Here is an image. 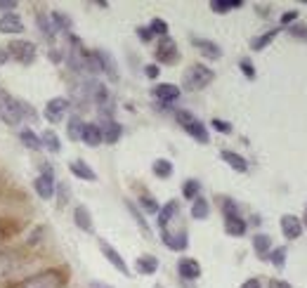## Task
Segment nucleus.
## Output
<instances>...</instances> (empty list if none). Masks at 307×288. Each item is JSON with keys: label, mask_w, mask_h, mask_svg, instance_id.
I'll list each match as a JSON object with an SVG mask.
<instances>
[{"label": "nucleus", "mask_w": 307, "mask_h": 288, "mask_svg": "<svg viewBox=\"0 0 307 288\" xmlns=\"http://www.w3.org/2000/svg\"><path fill=\"white\" fill-rule=\"evenodd\" d=\"M213 78H215L213 69H208L203 64H194L184 73V88L187 90H203L208 83H213Z\"/></svg>", "instance_id": "1"}, {"label": "nucleus", "mask_w": 307, "mask_h": 288, "mask_svg": "<svg viewBox=\"0 0 307 288\" xmlns=\"http://www.w3.org/2000/svg\"><path fill=\"white\" fill-rule=\"evenodd\" d=\"M175 116H177V121H180V126L184 128V130H187V133H189L196 142L208 144V130H206V126L201 123L199 118H194L189 111H177Z\"/></svg>", "instance_id": "2"}, {"label": "nucleus", "mask_w": 307, "mask_h": 288, "mask_svg": "<svg viewBox=\"0 0 307 288\" xmlns=\"http://www.w3.org/2000/svg\"><path fill=\"white\" fill-rule=\"evenodd\" d=\"M5 50H7V57L17 59L19 64H31L36 59V45L28 40H12Z\"/></svg>", "instance_id": "3"}, {"label": "nucleus", "mask_w": 307, "mask_h": 288, "mask_svg": "<svg viewBox=\"0 0 307 288\" xmlns=\"http://www.w3.org/2000/svg\"><path fill=\"white\" fill-rule=\"evenodd\" d=\"M0 121H5L7 126H17L21 116H19V107H17V99L9 97L7 92L0 88Z\"/></svg>", "instance_id": "4"}, {"label": "nucleus", "mask_w": 307, "mask_h": 288, "mask_svg": "<svg viewBox=\"0 0 307 288\" xmlns=\"http://www.w3.org/2000/svg\"><path fill=\"white\" fill-rule=\"evenodd\" d=\"M64 284V277L62 272H43V274H38V277H33V279H28L26 284H24V288H62Z\"/></svg>", "instance_id": "5"}, {"label": "nucleus", "mask_w": 307, "mask_h": 288, "mask_svg": "<svg viewBox=\"0 0 307 288\" xmlns=\"http://www.w3.org/2000/svg\"><path fill=\"white\" fill-rule=\"evenodd\" d=\"M66 109H69V99L66 97H54L50 99L45 104V118L50 121V123H59L64 118V114H66Z\"/></svg>", "instance_id": "6"}, {"label": "nucleus", "mask_w": 307, "mask_h": 288, "mask_svg": "<svg viewBox=\"0 0 307 288\" xmlns=\"http://www.w3.org/2000/svg\"><path fill=\"white\" fill-rule=\"evenodd\" d=\"M156 59L163 64H175L177 62V45H175V40L172 38H163L158 47H156Z\"/></svg>", "instance_id": "7"}, {"label": "nucleus", "mask_w": 307, "mask_h": 288, "mask_svg": "<svg viewBox=\"0 0 307 288\" xmlns=\"http://www.w3.org/2000/svg\"><path fill=\"white\" fill-rule=\"evenodd\" d=\"M24 31V21L17 12H5L0 17V33H21Z\"/></svg>", "instance_id": "8"}, {"label": "nucleus", "mask_w": 307, "mask_h": 288, "mask_svg": "<svg viewBox=\"0 0 307 288\" xmlns=\"http://www.w3.org/2000/svg\"><path fill=\"white\" fill-rule=\"evenodd\" d=\"M281 232H284L286 239H298L300 232H303V222H300V217L284 215L281 217Z\"/></svg>", "instance_id": "9"}, {"label": "nucleus", "mask_w": 307, "mask_h": 288, "mask_svg": "<svg viewBox=\"0 0 307 288\" xmlns=\"http://www.w3.org/2000/svg\"><path fill=\"white\" fill-rule=\"evenodd\" d=\"M102 253H104V258H107V260L111 262V265H114V267H116V270L121 272V274H126V277H130V270H128L126 260H123V258L118 255V251H116V248H111L109 243H104V241H102Z\"/></svg>", "instance_id": "10"}, {"label": "nucleus", "mask_w": 307, "mask_h": 288, "mask_svg": "<svg viewBox=\"0 0 307 288\" xmlns=\"http://www.w3.org/2000/svg\"><path fill=\"white\" fill-rule=\"evenodd\" d=\"M177 272H180L182 279H199L201 277V265L191 258H182L177 262Z\"/></svg>", "instance_id": "11"}, {"label": "nucleus", "mask_w": 307, "mask_h": 288, "mask_svg": "<svg viewBox=\"0 0 307 288\" xmlns=\"http://www.w3.org/2000/svg\"><path fill=\"white\" fill-rule=\"evenodd\" d=\"M95 59H97V64H100L102 71L109 73V78H111V81H118L116 62H114V57H111V54L104 52V50H97V52H95Z\"/></svg>", "instance_id": "12"}, {"label": "nucleus", "mask_w": 307, "mask_h": 288, "mask_svg": "<svg viewBox=\"0 0 307 288\" xmlns=\"http://www.w3.org/2000/svg\"><path fill=\"white\" fill-rule=\"evenodd\" d=\"M33 187H36V191H38V196L40 198H52V194H54V180H52V175L47 172V175H38L36 177V182H33Z\"/></svg>", "instance_id": "13"}, {"label": "nucleus", "mask_w": 307, "mask_h": 288, "mask_svg": "<svg viewBox=\"0 0 307 288\" xmlns=\"http://www.w3.org/2000/svg\"><path fill=\"white\" fill-rule=\"evenodd\" d=\"M194 45L199 47L201 54H206L208 59H220L222 57V50L217 47V43L213 40H206V38H194Z\"/></svg>", "instance_id": "14"}, {"label": "nucleus", "mask_w": 307, "mask_h": 288, "mask_svg": "<svg viewBox=\"0 0 307 288\" xmlns=\"http://www.w3.org/2000/svg\"><path fill=\"white\" fill-rule=\"evenodd\" d=\"M100 130H102V140L107 144H116L121 140V135H123V128L118 126L116 121H111V118H109L107 123H104V128H100Z\"/></svg>", "instance_id": "15"}, {"label": "nucleus", "mask_w": 307, "mask_h": 288, "mask_svg": "<svg viewBox=\"0 0 307 288\" xmlns=\"http://www.w3.org/2000/svg\"><path fill=\"white\" fill-rule=\"evenodd\" d=\"M154 95L161 99V102H175V99L180 97V88L172 85V83H161V85L154 88Z\"/></svg>", "instance_id": "16"}, {"label": "nucleus", "mask_w": 307, "mask_h": 288, "mask_svg": "<svg viewBox=\"0 0 307 288\" xmlns=\"http://www.w3.org/2000/svg\"><path fill=\"white\" fill-rule=\"evenodd\" d=\"M19 267V258H17V253H0V279L2 277H7V274H12V272Z\"/></svg>", "instance_id": "17"}, {"label": "nucleus", "mask_w": 307, "mask_h": 288, "mask_svg": "<svg viewBox=\"0 0 307 288\" xmlns=\"http://www.w3.org/2000/svg\"><path fill=\"white\" fill-rule=\"evenodd\" d=\"M81 140L88 146H100L104 140H102V130L97 126H92V123H85L83 126V133H81Z\"/></svg>", "instance_id": "18"}, {"label": "nucleus", "mask_w": 307, "mask_h": 288, "mask_svg": "<svg viewBox=\"0 0 307 288\" xmlns=\"http://www.w3.org/2000/svg\"><path fill=\"white\" fill-rule=\"evenodd\" d=\"M69 168H71V172L76 175V177H81V180H88V182H95V180H97L95 170H92V168L85 161H71V163H69Z\"/></svg>", "instance_id": "19"}, {"label": "nucleus", "mask_w": 307, "mask_h": 288, "mask_svg": "<svg viewBox=\"0 0 307 288\" xmlns=\"http://www.w3.org/2000/svg\"><path fill=\"white\" fill-rule=\"evenodd\" d=\"M163 243L168 246V248H172V251H184L187 248V234L184 232H180V234H170V232H163Z\"/></svg>", "instance_id": "20"}, {"label": "nucleus", "mask_w": 307, "mask_h": 288, "mask_svg": "<svg viewBox=\"0 0 307 288\" xmlns=\"http://www.w3.org/2000/svg\"><path fill=\"white\" fill-rule=\"evenodd\" d=\"M220 156H222V161H225L229 168H234L236 172H246V170H248V163L244 161V156H239V153H234V151H222Z\"/></svg>", "instance_id": "21"}, {"label": "nucleus", "mask_w": 307, "mask_h": 288, "mask_svg": "<svg viewBox=\"0 0 307 288\" xmlns=\"http://www.w3.org/2000/svg\"><path fill=\"white\" fill-rule=\"evenodd\" d=\"M135 270L140 272V274H154V272L158 270V260H156L154 255H142V258H137Z\"/></svg>", "instance_id": "22"}, {"label": "nucleus", "mask_w": 307, "mask_h": 288, "mask_svg": "<svg viewBox=\"0 0 307 288\" xmlns=\"http://www.w3.org/2000/svg\"><path fill=\"white\" fill-rule=\"evenodd\" d=\"M175 213H177V201H168L163 208H158V227H161V229H165Z\"/></svg>", "instance_id": "23"}, {"label": "nucleus", "mask_w": 307, "mask_h": 288, "mask_svg": "<svg viewBox=\"0 0 307 288\" xmlns=\"http://www.w3.org/2000/svg\"><path fill=\"white\" fill-rule=\"evenodd\" d=\"M225 232L229 236H244L246 232L244 217H225Z\"/></svg>", "instance_id": "24"}, {"label": "nucleus", "mask_w": 307, "mask_h": 288, "mask_svg": "<svg viewBox=\"0 0 307 288\" xmlns=\"http://www.w3.org/2000/svg\"><path fill=\"white\" fill-rule=\"evenodd\" d=\"M73 217H76V225L81 227L83 232H92V220H90V213L85 206H78L73 210Z\"/></svg>", "instance_id": "25"}, {"label": "nucleus", "mask_w": 307, "mask_h": 288, "mask_svg": "<svg viewBox=\"0 0 307 288\" xmlns=\"http://www.w3.org/2000/svg\"><path fill=\"white\" fill-rule=\"evenodd\" d=\"M253 248L260 258H267V253H270V248H272V239L267 234H255L253 236Z\"/></svg>", "instance_id": "26"}, {"label": "nucleus", "mask_w": 307, "mask_h": 288, "mask_svg": "<svg viewBox=\"0 0 307 288\" xmlns=\"http://www.w3.org/2000/svg\"><path fill=\"white\" fill-rule=\"evenodd\" d=\"M277 33H279V28H270L267 33H262V36L253 38V40H251V47H253V50H265V47H267L272 40L277 38Z\"/></svg>", "instance_id": "27"}, {"label": "nucleus", "mask_w": 307, "mask_h": 288, "mask_svg": "<svg viewBox=\"0 0 307 288\" xmlns=\"http://www.w3.org/2000/svg\"><path fill=\"white\" fill-rule=\"evenodd\" d=\"M40 144L45 146L47 151H52V153H57L59 149H62V144H59V137L54 135L52 130H45V133L40 135Z\"/></svg>", "instance_id": "28"}, {"label": "nucleus", "mask_w": 307, "mask_h": 288, "mask_svg": "<svg viewBox=\"0 0 307 288\" xmlns=\"http://www.w3.org/2000/svg\"><path fill=\"white\" fill-rule=\"evenodd\" d=\"M152 170L156 177H161V180H165V177H170L172 175V163L165 161V158H158V161H154Z\"/></svg>", "instance_id": "29"}, {"label": "nucleus", "mask_w": 307, "mask_h": 288, "mask_svg": "<svg viewBox=\"0 0 307 288\" xmlns=\"http://www.w3.org/2000/svg\"><path fill=\"white\" fill-rule=\"evenodd\" d=\"M208 213H210V206H208L206 198H194V206H191V217H196V220H206Z\"/></svg>", "instance_id": "30"}, {"label": "nucleus", "mask_w": 307, "mask_h": 288, "mask_svg": "<svg viewBox=\"0 0 307 288\" xmlns=\"http://www.w3.org/2000/svg\"><path fill=\"white\" fill-rule=\"evenodd\" d=\"M21 142L26 144L28 149H33V151H38V149H43V144H40V137L33 133V130H21Z\"/></svg>", "instance_id": "31"}, {"label": "nucleus", "mask_w": 307, "mask_h": 288, "mask_svg": "<svg viewBox=\"0 0 307 288\" xmlns=\"http://www.w3.org/2000/svg\"><path fill=\"white\" fill-rule=\"evenodd\" d=\"M241 5H244L241 0H213V2H210V7L215 9V12H220V14H222V12H229V9L241 7Z\"/></svg>", "instance_id": "32"}, {"label": "nucleus", "mask_w": 307, "mask_h": 288, "mask_svg": "<svg viewBox=\"0 0 307 288\" xmlns=\"http://www.w3.org/2000/svg\"><path fill=\"white\" fill-rule=\"evenodd\" d=\"M199 189H201V184L199 180H187L184 182V187H182V194H184V198H199Z\"/></svg>", "instance_id": "33"}, {"label": "nucleus", "mask_w": 307, "mask_h": 288, "mask_svg": "<svg viewBox=\"0 0 307 288\" xmlns=\"http://www.w3.org/2000/svg\"><path fill=\"white\" fill-rule=\"evenodd\" d=\"M83 126H85V123H81V118H71V121H69V137H71V140H81Z\"/></svg>", "instance_id": "34"}, {"label": "nucleus", "mask_w": 307, "mask_h": 288, "mask_svg": "<svg viewBox=\"0 0 307 288\" xmlns=\"http://www.w3.org/2000/svg\"><path fill=\"white\" fill-rule=\"evenodd\" d=\"M128 210L133 213V217H135V222H137V225L142 227V232H145V234L149 236V225H147V222H145V217H142V213H140V210H137V208L133 206L130 201H128Z\"/></svg>", "instance_id": "35"}, {"label": "nucleus", "mask_w": 307, "mask_h": 288, "mask_svg": "<svg viewBox=\"0 0 307 288\" xmlns=\"http://www.w3.org/2000/svg\"><path fill=\"white\" fill-rule=\"evenodd\" d=\"M272 262H274V267H284V262H286V248H274L272 251V255H267Z\"/></svg>", "instance_id": "36"}, {"label": "nucleus", "mask_w": 307, "mask_h": 288, "mask_svg": "<svg viewBox=\"0 0 307 288\" xmlns=\"http://www.w3.org/2000/svg\"><path fill=\"white\" fill-rule=\"evenodd\" d=\"M222 210H225V217H239V208L232 198H222Z\"/></svg>", "instance_id": "37"}, {"label": "nucleus", "mask_w": 307, "mask_h": 288, "mask_svg": "<svg viewBox=\"0 0 307 288\" xmlns=\"http://www.w3.org/2000/svg\"><path fill=\"white\" fill-rule=\"evenodd\" d=\"M149 28H152V33H158V36H163V38H165V33H168V24H165L163 19H154Z\"/></svg>", "instance_id": "38"}, {"label": "nucleus", "mask_w": 307, "mask_h": 288, "mask_svg": "<svg viewBox=\"0 0 307 288\" xmlns=\"http://www.w3.org/2000/svg\"><path fill=\"white\" fill-rule=\"evenodd\" d=\"M210 123H213V128H215L217 133H225V135H229V133H232V126H229L227 121H222V118H213Z\"/></svg>", "instance_id": "39"}, {"label": "nucleus", "mask_w": 307, "mask_h": 288, "mask_svg": "<svg viewBox=\"0 0 307 288\" xmlns=\"http://www.w3.org/2000/svg\"><path fill=\"white\" fill-rule=\"evenodd\" d=\"M239 66H241V71L246 73V78H251V81H253V78H255L253 62H251V59H241V64H239Z\"/></svg>", "instance_id": "40"}, {"label": "nucleus", "mask_w": 307, "mask_h": 288, "mask_svg": "<svg viewBox=\"0 0 307 288\" xmlns=\"http://www.w3.org/2000/svg\"><path fill=\"white\" fill-rule=\"evenodd\" d=\"M289 33H291V36H296V38H303V40L307 43V26H305V24L291 26V28H289Z\"/></svg>", "instance_id": "41"}, {"label": "nucleus", "mask_w": 307, "mask_h": 288, "mask_svg": "<svg viewBox=\"0 0 307 288\" xmlns=\"http://www.w3.org/2000/svg\"><path fill=\"white\" fill-rule=\"evenodd\" d=\"M140 203H142L145 210H149V213H158V203H156L152 196H142L140 198Z\"/></svg>", "instance_id": "42"}, {"label": "nucleus", "mask_w": 307, "mask_h": 288, "mask_svg": "<svg viewBox=\"0 0 307 288\" xmlns=\"http://www.w3.org/2000/svg\"><path fill=\"white\" fill-rule=\"evenodd\" d=\"M137 36L142 38L145 43H149V40L154 38V33H152V28H149V26H140V28H137Z\"/></svg>", "instance_id": "43"}, {"label": "nucleus", "mask_w": 307, "mask_h": 288, "mask_svg": "<svg viewBox=\"0 0 307 288\" xmlns=\"http://www.w3.org/2000/svg\"><path fill=\"white\" fill-rule=\"evenodd\" d=\"M158 71H161V69H158L156 64H149V66H147V69H145L147 78H158Z\"/></svg>", "instance_id": "44"}, {"label": "nucleus", "mask_w": 307, "mask_h": 288, "mask_svg": "<svg viewBox=\"0 0 307 288\" xmlns=\"http://www.w3.org/2000/svg\"><path fill=\"white\" fill-rule=\"evenodd\" d=\"M296 17H298V9H291V12H286V14H281V24H291Z\"/></svg>", "instance_id": "45"}, {"label": "nucleus", "mask_w": 307, "mask_h": 288, "mask_svg": "<svg viewBox=\"0 0 307 288\" xmlns=\"http://www.w3.org/2000/svg\"><path fill=\"white\" fill-rule=\"evenodd\" d=\"M270 288H293L291 284H286V281H281V279H272L270 281Z\"/></svg>", "instance_id": "46"}, {"label": "nucleus", "mask_w": 307, "mask_h": 288, "mask_svg": "<svg viewBox=\"0 0 307 288\" xmlns=\"http://www.w3.org/2000/svg\"><path fill=\"white\" fill-rule=\"evenodd\" d=\"M17 7V0H0V9H14Z\"/></svg>", "instance_id": "47"}, {"label": "nucleus", "mask_w": 307, "mask_h": 288, "mask_svg": "<svg viewBox=\"0 0 307 288\" xmlns=\"http://www.w3.org/2000/svg\"><path fill=\"white\" fill-rule=\"evenodd\" d=\"M241 288H260V281L258 279H248V281H244V286Z\"/></svg>", "instance_id": "48"}, {"label": "nucleus", "mask_w": 307, "mask_h": 288, "mask_svg": "<svg viewBox=\"0 0 307 288\" xmlns=\"http://www.w3.org/2000/svg\"><path fill=\"white\" fill-rule=\"evenodd\" d=\"M90 288H111V286H109V284H102V281H92Z\"/></svg>", "instance_id": "49"}, {"label": "nucleus", "mask_w": 307, "mask_h": 288, "mask_svg": "<svg viewBox=\"0 0 307 288\" xmlns=\"http://www.w3.org/2000/svg\"><path fill=\"white\" fill-rule=\"evenodd\" d=\"M305 227H307V213H305Z\"/></svg>", "instance_id": "50"}]
</instances>
